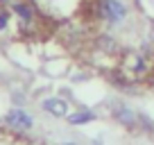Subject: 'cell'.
Wrapping results in <instances>:
<instances>
[{
    "instance_id": "8fae6325",
    "label": "cell",
    "mask_w": 154,
    "mask_h": 145,
    "mask_svg": "<svg viewBox=\"0 0 154 145\" xmlns=\"http://www.w3.org/2000/svg\"><path fill=\"white\" fill-rule=\"evenodd\" d=\"M93 145H100V143H93Z\"/></svg>"
},
{
    "instance_id": "9c48e42d",
    "label": "cell",
    "mask_w": 154,
    "mask_h": 145,
    "mask_svg": "<svg viewBox=\"0 0 154 145\" xmlns=\"http://www.w3.org/2000/svg\"><path fill=\"white\" fill-rule=\"evenodd\" d=\"M11 2H14V0H0V7H9Z\"/></svg>"
},
{
    "instance_id": "3957f363",
    "label": "cell",
    "mask_w": 154,
    "mask_h": 145,
    "mask_svg": "<svg viewBox=\"0 0 154 145\" xmlns=\"http://www.w3.org/2000/svg\"><path fill=\"white\" fill-rule=\"evenodd\" d=\"M118 72L120 77L131 79V82H140V79L152 75V57L149 52L143 50H122L120 59H118Z\"/></svg>"
},
{
    "instance_id": "8992f818",
    "label": "cell",
    "mask_w": 154,
    "mask_h": 145,
    "mask_svg": "<svg viewBox=\"0 0 154 145\" xmlns=\"http://www.w3.org/2000/svg\"><path fill=\"white\" fill-rule=\"evenodd\" d=\"M111 116H113V120L118 122V125L127 127V129H134V127H138V120H140V116L134 111V109H129L127 104H113V109H111Z\"/></svg>"
},
{
    "instance_id": "277c9868",
    "label": "cell",
    "mask_w": 154,
    "mask_h": 145,
    "mask_svg": "<svg viewBox=\"0 0 154 145\" xmlns=\"http://www.w3.org/2000/svg\"><path fill=\"white\" fill-rule=\"evenodd\" d=\"M5 122L11 127L14 131H29L34 127V118L29 111H25L23 106H11L5 113Z\"/></svg>"
},
{
    "instance_id": "5b68a950",
    "label": "cell",
    "mask_w": 154,
    "mask_h": 145,
    "mask_svg": "<svg viewBox=\"0 0 154 145\" xmlns=\"http://www.w3.org/2000/svg\"><path fill=\"white\" fill-rule=\"evenodd\" d=\"M41 109L52 118H66L68 113H70V104H68V100L61 97V95L43 97V100H41Z\"/></svg>"
},
{
    "instance_id": "ba28073f",
    "label": "cell",
    "mask_w": 154,
    "mask_h": 145,
    "mask_svg": "<svg viewBox=\"0 0 154 145\" xmlns=\"http://www.w3.org/2000/svg\"><path fill=\"white\" fill-rule=\"evenodd\" d=\"M11 20H14V16H11L9 7H0V34L11 29Z\"/></svg>"
},
{
    "instance_id": "30bf717a",
    "label": "cell",
    "mask_w": 154,
    "mask_h": 145,
    "mask_svg": "<svg viewBox=\"0 0 154 145\" xmlns=\"http://www.w3.org/2000/svg\"><path fill=\"white\" fill-rule=\"evenodd\" d=\"M61 145H77V143H61Z\"/></svg>"
},
{
    "instance_id": "52a82bcc",
    "label": "cell",
    "mask_w": 154,
    "mask_h": 145,
    "mask_svg": "<svg viewBox=\"0 0 154 145\" xmlns=\"http://www.w3.org/2000/svg\"><path fill=\"white\" fill-rule=\"evenodd\" d=\"M97 118V113L93 111V109H86V106H79V109H75V111H70L66 116L68 125L77 127V125H86V122H93Z\"/></svg>"
},
{
    "instance_id": "7a4b0ae2",
    "label": "cell",
    "mask_w": 154,
    "mask_h": 145,
    "mask_svg": "<svg viewBox=\"0 0 154 145\" xmlns=\"http://www.w3.org/2000/svg\"><path fill=\"white\" fill-rule=\"evenodd\" d=\"M9 11L18 25L20 34L25 36H38L43 32V14L36 7L34 0H14L9 5Z\"/></svg>"
},
{
    "instance_id": "6da1fadb",
    "label": "cell",
    "mask_w": 154,
    "mask_h": 145,
    "mask_svg": "<svg viewBox=\"0 0 154 145\" xmlns=\"http://www.w3.org/2000/svg\"><path fill=\"white\" fill-rule=\"evenodd\" d=\"M129 16L131 9L127 0H93L91 2V18L102 23L106 29L125 27Z\"/></svg>"
}]
</instances>
